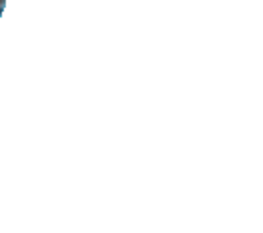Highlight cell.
<instances>
[{
    "mask_svg": "<svg viewBox=\"0 0 263 233\" xmlns=\"http://www.w3.org/2000/svg\"><path fill=\"white\" fill-rule=\"evenodd\" d=\"M4 6H6V0H0V10L4 8Z\"/></svg>",
    "mask_w": 263,
    "mask_h": 233,
    "instance_id": "obj_1",
    "label": "cell"
}]
</instances>
